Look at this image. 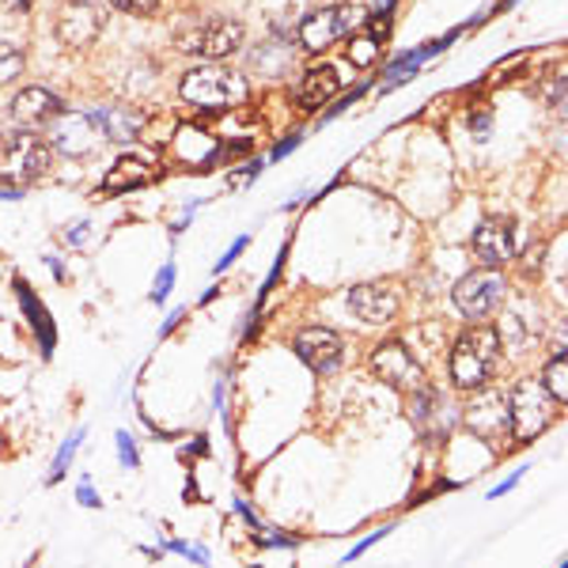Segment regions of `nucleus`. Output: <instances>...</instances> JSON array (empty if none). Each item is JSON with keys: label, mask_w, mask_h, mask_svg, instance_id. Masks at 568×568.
Returning <instances> with one entry per match:
<instances>
[{"label": "nucleus", "mask_w": 568, "mask_h": 568, "mask_svg": "<svg viewBox=\"0 0 568 568\" xmlns=\"http://www.w3.org/2000/svg\"><path fill=\"white\" fill-rule=\"evenodd\" d=\"M500 361V334L493 326H470L452 349V379L459 390H478L493 379Z\"/></svg>", "instance_id": "f257e3e1"}, {"label": "nucleus", "mask_w": 568, "mask_h": 568, "mask_svg": "<svg viewBox=\"0 0 568 568\" xmlns=\"http://www.w3.org/2000/svg\"><path fill=\"white\" fill-rule=\"evenodd\" d=\"M53 163L50 141H42L39 130H8L0 133V179L12 186H31Z\"/></svg>", "instance_id": "f03ea898"}, {"label": "nucleus", "mask_w": 568, "mask_h": 568, "mask_svg": "<svg viewBox=\"0 0 568 568\" xmlns=\"http://www.w3.org/2000/svg\"><path fill=\"white\" fill-rule=\"evenodd\" d=\"M182 99L197 110H227L251 99V84L216 61V65H197L182 77Z\"/></svg>", "instance_id": "7ed1b4c3"}, {"label": "nucleus", "mask_w": 568, "mask_h": 568, "mask_svg": "<svg viewBox=\"0 0 568 568\" xmlns=\"http://www.w3.org/2000/svg\"><path fill=\"white\" fill-rule=\"evenodd\" d=\"M554 409H557V402H554V394L542 387V379H524L508 398V428L519 439H535L549 428Z\"/></svg>", "instance_id": "20e7f679"}, {"label": "nucleus", "mask_w": 568, "mask_h": 568, "mask_svg": "<svg viewBox=\"0 0 568 568\" xmlns=\"http://www.w3.org/2000/svg\"><path fill=\"white\" fill-rule=\"evenodd\" d=\"M364 16L368 12H364L361 4H334V8H323V12H311L307 20L300 23V45H304L307 53H323L334 42L349 39Z\"/></svg>", "instance_id": "39448f33"}, {"label": "nucleus", "mask_w": 568, "mask_h": 568, "mask_svg": "<svg viewBox=\"0 0 568 568\" xmlns=\"http://www.w3.org/2000/svg\"><path fill=\"white\" fill-rule=\"evenodd\" d=\"M240 45H243V23L235 20H205L190 27L186 34H179L182 53H194V58H209V61L232 58Z\"/></svg>", "instance_id": "423d86ee"}, {"label": "nucleus", "mask_w": 568, "mask_h": 568, "mask_svg": "<svg viewBox=\"0 0 568 568\" xmlns=\"http://www.w3.org/2000/svg\"><path fill=\"white\" fill-rule=\"evenodd\" d=\"M504 292H508V284H504L497 270H474L455 284V307L478 323V318H489L504 304Z\"/></svg>", "instance_id": "0eeeda50"}, {"label": "nucleus", "mask_w": 568, "mask_h": 568, "mask_svg": "<svg viewBox=\"0 0 568 568\" xmlns=\"http://www.w3.org/2000/svg\"><path fill=\"white\" fill-rule=\"evenodd\" d=\"M463 420L474 436H481L485 444H497V439L508 433V398L497 387H478L470 398V406L463 409Z\"/></svg>", "instance_id": "6e6552de"}, {"label": "nucleus", "mask_w": 568, "mask_h": 568, "mask_svg": "<svg viewBox=\"0 0 568 568\" xmlns=\"http://www.w3.org/2000/svg\"><path fill=\"white\" fill-rule=\"evenodd\" d=\"M372 372L379 383H387L394 390H417L425 383V368L414 361V353L402 342H383L372 356Z\"/></svg>", "instance_id": "1a4fd4ad"}, {"label": "nucleus", "mask_w": 568, "mask_h": 568, "mask_svg": "<svg viewBox=\"0 0 568 568\" xmlns=\"http://www.w3.org/2000/svg\"><path fill=\"white\" fill-rule=\"evenodd\" d=\"M103 27H106V12L95 0H72L58 20V42L69 45V50H88L103 34Z\"/></svg>", "instance_id": "9d476101"}, {"label": "nucleus", "mask_w": 568, "mask_h": 568, "mask_svg": "<svg viewBox=\"0 0 568 568\" xmlns=\"http://www.w3.org/2000/svg\"><path fill=\"white\" fill-rule=\"evenodd\" d=\"M292 353H296L311 372H334L337 364H342L345 345H342V337H337L334 329L307 326V329H300V334H296V342H292Z\"/></svg>", "instance_id": "9b49d317"}, {"label": "nucleus", "mask_w": 568, "mask_h": 568, "mask_svg": "<svg viewBox=\"0 0 568 568\" xmlns=\"http://www.w3.org/2000/svg\"><path fill=\"white\" fill-rule=\"evenodd\" d=\"M519 251L516 240V224L511 220H485V224L474 232V254L489 265V270H500L504 262H511Z\"/></svg>", "instance_id": "f8f14e48"}, {"label": "nucleus", "mask_w": 568, "mask_h": 568, "mask_svg": "<svg viewBox=\"0 0 568 568\" xmlns=\"http://www.w3.org/2000/svg\"><path fill=\"white\" fill-rule=\"evenodd\" d=\"M349 311L361 323H372V326H383L398 315V292L383 281H372V284H356L349 292Z\"/></svg>", "instance_id": "ddd939ff"}, {"label": "nucleus", "mask_w": 568, "mask_h": 568, "mask_svg": "<svg viewBox=\"0 0 568 568\" xmlns=\"http://www.w3.org/2000/svg\"><path fill=\"white\" fill-rule=\"evenodd\" d=\"M61 114H65V103L45 88H23L20 95L12 99V118L23 130H42V125L58 122Z\"/></svg>", "instance_id": "4468645a"}, {"label": "nucleus", "mask_w": 568, "mask_h": 568, "mask_svg": "<svg viewBox=\"0 0 568 568\" xmlns=\"http://www.w3.org/2000/svg\"><path fill=\"white\" fill-rule=\"evenodd\" d=\"M337 88H342V77H337L334 65H315L304 72V80L296 84V103L304 110H318L323 103L337 95Z\"/></svg>", "instance_id": "2eb2a0df"}, {"label": "nucleus", "mask_w": 568, "mask_h": 568, "mask_svg": "<svg viewBox=\"0 0 568 568\" xmlns=\"http://www.w3.org/2000/svg\"><path fill=\"white\" fill-rule=\"evenodd\" d=\"M149 179H152L149 160H141V155H122L103 175V194H130V190L144 186Z\"/></svg>", "instance_id": "dca6fc26"}, {"label": "nucleus", "mask_w": 568, "mask_h": 568, "mask_svg": "<svg viewBox=\"0 0 568 568\" xmlns=\"http://www.w3.org/2000/svg\"><path fill=\"white\" fill-rule=\"evenodd\" d=\"M95 130L106 136V141H133L136 133L144 130V114L141 110H122V106H110L103 114H91Z\"/></svg>", "instance_id": "f3484780"}, {"label": "nucleus", "mask_w": 568, "mask_h": 568, "mask_svg": "<svg viewBox=\"0 0 568 568\" xmlns=\"http://www.w3.org/2000/svg\"><path fill=\"white\" fill-rule=\"evenodd\" d=\"M345 58L356 69H372L375 58H379V39L375 34H353L349 45H345Z\"/></svg>", "instance_id": "a211bd4d"}, {"label": "nucleus", "mask_w": 568, "mask_h": 568, "mask_svg": "<svg viewBox=\"0 0 568 568\" xmlns=\"http://www.w3.org/2000/svg\"><path fill=\"white\" fill-rule=\"evenodd\" d=\"M542 387L554 394L557 406H565V402H568V364H565V356H554V361L546 364Z\"/></svg>", "instance_id": "6ab92c4d"}, {"label": "nucleus", "mask_w": 568, "mask_h": 568, "mask_svg": "<svg viewBox=\"0 0 568 568\" xmlns=\"http://www.w3.org/2000/svg\"><path fill=\"white\" fill-rule=\"evenodd\" d=\"M23 72V53L16 50V45L0 42V84H8V80H16Z\"/></svg>", "instance_id": "aec40b11"}, {"label": "nucleus", "mask_w": 568, "mask_h": 568, "mask_svg": "<svg viewBox=\"0 0 568 568\" xmlns=\"http://www.w3.org/2000/svg\"><path fill=\"white\" fill-rule=\"evenodd\" d=\"M110 4L122 8V12H133V16H152L160 0H110Z\"/></svg>", "instance_id": "412c9836"}, {"label": "nucleus", "mask_w": 568, "mask_h": 568, "mask_svg": "<svg viewBox=\"0 0 568 568\" xmlns=\"http://www.w3.org/2000/svg\"><path fill=\"white\" fill-rule=\"evenodd\" d=\"M77 439H80V436H77ZM77 439H69V444H65V447H61L58 463H53V474H50V478H53V481H58V478H61V474H65V463L72 459V452H77Z\"/></svg>", "instance_id": "4be33fe9"}, {"label": "nucleus", "mask_w": 568, "mask_h": 568, "mask_svg": "<svg viewBox=\"0 0 568 568\" xmlns=\"http://www.w3.org/2000/svg\"><path fill=\"white\" fill-rule=\"evenodd\" d=\"M171 281H175V270H171V265H168V270L160 273V281H155V292H152V300H155V304H160V300L171 292Z\"/></svg>", "instance_id": "5701e85b"}, {"label": "nucleus", "mask_w": 568, "mask_h": 568, "mask_svg": "<svg viewBox=\"0 0 568 568\" xmlns=\"http://www.w3.org/2000/svg\"><path fill=\"white\" fill-rule=\"evenodd\" d=\"M243 246H246V240H235V243H232V251H227L224 258L216 262V270H227V265H232V262H235V258H240V254H243Z\"/></svg>", "instance_id": "b1692460"}, {"label": "nucleus", "mask_w": 568, "mask_h": 568, "mask_svg": "<svg viewBox=\"0 0 568 568\" xmlns=\"http://www.w3.org/2000/svg\"><path fill=\"white\" fill-rule=\"evenodd\" d=\"M118 444H122V463H130V466H133V463H136V452H133V439H130V436H125V433H122V436H118Z\"/></svg>", "instance_id": "393cba45"}, {"label": "nucleus", "mask_w": 568, "mask_h": 568, "mask_svg": "<svg viewBox=\"0 0 568 568\" xmlns=\"http://www.w3.org/2000/svg\"><path fill=\"white\" fill-rule=\"evenodd\" d=\"M27 4H31V0H0V12H20Z\"/></svg>", "instance_id": "a878e982"}, {"label": "nucleus", "mask_w": 568, "mask_h": 568, "mask_svg": "<svg viewBox=\"0 0 568 568\" xmlns=\"http://www.w3.org/2000/svg\"><path fill=\"white\" fill-rule=\"evenodd\" d=\"M474 133H478V136L489 133V114H478V118H474Z\"/></svg>", "instance_id": "bb28decb"}, {"label": "nucleus", "mask_w": 568, "mask_h": 568, "mask_svg": "<svg viewBox=\"0 0 568 568\" xmlns=\"http://www.w3.org/2000/svg\"><path fill=\"white\" fill-rule=\"evenodd\" d=\"M80 500H84V504H99V500H95V493H91L88 485H84V489H80Z\"/></svg>", "instance_id": "cd10ccee"}]
</instances>
